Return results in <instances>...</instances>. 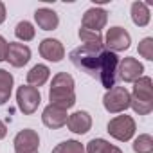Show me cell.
Here are the masks:
<instances>
[{
    "mask_svg": "<svg viewBox=\"0 0 153 153\" xmlns=\"http://www.w3.org/2000/svg\"><path fill=\"white\" fill-rule=\"evenodd\" d=\"M49 97H51V105L59 106L63 110L74 106L76 94H74V79H72V76H68L67 72L56 74L52 78Z\"/></svg>",
    "mask_w": 153,
    "mask_h": 153,
    "instance_id": "obj_1",
    "label": "cell"
},
{
    "mask_svg": "<svg viewBox=\"0 0 153 153\" xmlns=\"http://www.w3.org/2000/svg\"><path fill=\"white\" fill-rule=\"evenodd\" d=\"M130 106L139 114L146 115L153 108V87L149 78H140L135 81L133 87V96L130 97Z\"/></svg>",
    "mask_w": 153,
    "mask_h": 153,
    "instance_id": "obj_2",
    "label": "cell"
},
{
    "mask_svg": "<svg viewBox=\"0 0 153 153\" xmlns=\"http://www.w3.org/2000/svg\"><path fill=\"white\" fill-rule=\"evenodd\" d=\"M101 52L87 49V47H79V49H74L70 52V61L78 68L85 70L87 74H90V76L96 78V76L99 74V54Z\"/></svg>",
    "mask_w": 153,
    "mask_h": 153,
    "instance_id": "obj_3",
    "label": "cell"
},
{
    "mask_svg": "<svg viewBox=\"0 0 153 153\" xmlns=\"http://www.w3.org/2000/svg\"><path fill=\"white\" fill-rule=\"evenodd\" d=\"M117 65H119V58L115 56V52L112 51H103L99 54V79L103 83V87H106L108 90L114 87L115 83V72H117Z\"/></svg>",
    "mask_w": 153,
    "mask_h": 153,
    "instance_id": "obj_4",
    "label": "cell"
},
{
    "mask_svg": "<svg viewBox=\"0 0 153 153\" xmlns=\"http://www.w3.org/2000/svg\"><path fill=\"white\" fill-rule=\"evenodd\" d=\"M103 105L110 114H119L124 112L130 106V92L124 87H112L105 97H103Z\"/></svg>",
    "mask_w": 153,
    "mask_h": 153,
    "instance_id": "obj_5",
    "label": "cell"
},
{
    "mask_svg": "<svg viewBox=\"0 0 153 153\" xmlns=\"http://www.w3.org/2000/svg\"><path fill=\"white\" fill-rule=\"evenodd\" d=\"M108 133L117 140H130L135 133V121L130 115H117L108 123Z\"/></svg>",
    "mask_w": 153,
    "mask_h": 153,
    "instance_id": "obj_6",
    "label": "cell"
},
{
    "mask_svg": "<svg viewBox=\"0 0 153 153\" xmlns=\"http://www.w3.org/2000/svg\"><path fill=\"white\" fill-rule=\"evenodd\" d=\"M16 101H18L20 110H22L24 114L31 115V114L36 112V108H38V105H40L42 97H40L38 88L29 87V85H22V87L18 88V92H16Z\"/></svg>",
    "mask_w": 153,
    "mask_h": 153,
    "instance_id": "obj_7",
    "label": "cell"
},
{
    "mask_svg": "<svg viewBox=\"0 0 153 153\" xmlns=\"http://www.w3.org/2000/svg\"><path fill=\"white\" fill-rule=\"evenodd\" d=\"M40 137L34 130H22L15 137V151L16 153H38Z\"/></svg>",
    "mask_w": 153,
    "mask_h": 153,
    "instance_id": "obj_8",
    "label": "cell"
},
{
    "mask_svg": "<svg viewBox=\"0 0 153 153\" xmlns=\"http://www.w3.org/2000/svg\"><path fill=\"white\" fill-rule=\"evenodd\" d=\"M81 24H83V29L99 33V31L106 25V11L101 9V7H92V9H88V11L85 13Z\"/></svg>",
    "mask_w": 153,
    "mask_h": 153,
    "instance_id": "obj_9",
    "label": "cell"
},
{
    "mask_svg": "<svg viewBox=\"0 0 153 153\" xmlns=\"http://www.w3.org/2000/svg\"><path fill=\"white\" fill-rule=\"evenodd\" d=\"M6 59L13 67H24L31 59V49L24 43H7V54Z\"/></svg>",
    "mask_w": 153,
    "mask_h": 153,
    "instance_id": "obj_10",
    "label": "cell"
},
{
    "mask_svg": "<svg viewBox=\"0 0 153 153\" xmlns=\"http://www.w3.org/2000/svg\"><path fill=\"white\" fill-rule=\"evenodd\" d=\"M42 119H43V124L45 126H49L52 130H58V128H61V126L67 124V119L68 117H67V110H63L59 106H54V105H49L43 110Z\"/></svg>",
    "mask_w": 153,
    "mask_h": 153,
    "instance_id": "obj_11",
    "label": "cell"
},
{
    "mask_svg": "<svg viewBox=\"0 0 153 153\" xmlns=\"http://www.w3.org/2000/svg\"><path fill=\"white\" fill-rule=\"evenodd\" d=\"M144 67L135 59V58H124L121 61V68H119V76H121V79L128 81V83H135L139 78H140V74H142Z\"/></svg>",
    "mask_w": 153,
    "mask_h": 153,
    "instance_id": "obj_12",
    "label": "cell"
},
{
    "mask_svg": "<svg viewBox=\"0 0 153 153\" xmlns=\"http://www.w3.org/2000/svg\"><path fill=\"white\" fill-rule=\"evenodd\" d=\"M130 43H131L130 34L123 27H112L106 34V45L112 49V52L114 51H124L130 47Z\"/></svg>",
    "mask_w": 153,
    "mask_h": 153,
    "instance_id": "obj_13",
    "label": "cell"
},
{
    "mask_svg": "<svg viewBox=\"0 0 153 153\" xmlns=\"http://www.w3.org/2000/svg\"><path fill=\"white\" fill-rule=\"evenodd\" d=\"M40 54L49 61H61L63 56H65V49L58 40L47 38L40 43Z\"/></svg>",
    "mask_w": 153,
    "mask_h": 153,
    "instance_id": "obj_14",
    "label": "cell"
},
{
    "mask_svg": "<svg viewBox=\"0 0 153 153\" xmlns=\"http://www.w3.org/2000/svg\"><path fill=\"white\" fill-rule=\"evenodd\" d=\"M67 126L74 133H87L92 126V119L87 112H76L67 119Z\"/></svg>",
    "mask_w": 153,
    "mask_h": 153,
    "instance_id": "obj_15",
    "label": "cell"
},
{
    "mask_svg": "<svg viewBox=\"0 0 153 153\" xmlns=\"http://www.w3.org/2000/svg\"><path fill=\"white\" fill-rule=\"evenodd\" d=\"M34 20H36L38 27L43 29V31H52V29H56L58 24H59L58 15H56L52 9H47V7L38 9V11L34 13Z\"/></svg>",
    "mask_w": 153,
    "mask_h": 153,
    "instance_id": "obj_16",
    "label": "cell"
},
{
    "mask_svg": "<svg viewBox=\"0 0 153 153\" xmlns=\"http://www.w3.org/2000/svg\"><path fill=\"white\" fill-rule=\"evenodd\" d=\"M49 74H51V70L45 65H34L27 72V83H29V87H34V88L42 87L49 79Z\"/></svg>",
    "mask_w": 153,
    "mask_h": 153,
    "instance_id": "obj_17",
    "label": "cell"
},
{
    "mask_svg": "<svg viewBox=\"0 0 153 153\" xmlns=\"http://www.w3.org/2000/svg\"><path fill=\"white\" fill-rule=\"evenodd\" d=\"M79 38H81V42L85 43L83 47L92 49V51H97V52L103 51V45H105V43H103V38H101L99 33L87 31V29H79Z\"/></svg>",
    "mask_w": 153,
    "mask_h": 153,
    "instance_id": "obj_18",
    "label": "cell"
},
{
    "mask_svg": "<svg viewBox=\"0 0 153 153\" xmlns=\"http://www.w3.org/2000/svg\"><path fill=\"white\" fill-rule=\"evenodd\" d=\"M131 20L139 27L148 25V22H149V9H148V6L144 2H133L131 4Z\"/></svg>",
    "mask_w": 153,
    "mask_h": 153,
    "instance_id": "obj_19",
    "label": "cell"
},
{
    "mask_svg": "<svg viewBox=\"0 0 153 153\" xmlns=\"http://www.w3.org/2000/svg\"><path fill=\"white\" fill-rule=\"evenodd\" d=\"M87 153H123L117 146H112L105 139H92L87 146Z\"/></svg>",
    "mask_w": 153,
    "mask_h": 153,
    "instance_id": "obj_20",
    "label": "cell"
},
{
    "mask_svg": "<svg viewBox=\"0 0 153 153\" xmlns=\"http://www.w3.org/2000/svg\"><path fill=\"white\" fill-rule=\"evenodd\" d=\"M11 88H13V76L7 70L0 68V105L9 101Z\"/></svg>",
    "mask_w": 153,
    "mask_h": 153,
    "instance_id": "obj_21",
    "label": "cell"
},
{
    "mask_svg": "<svg viewBox=\"0 0 153 153\" xmlns=\"http://www.w3.org/2000/svg\"><path fill=\"white\" fill-rule=\"evenodd\" d=\"M52 153H85V148L78 140H65V142L58 144L52 149Z\"/></svg>",
    "mask_w": 153,
    "mask_h": 153,
    "instance_id": "obj_22",
    "label": "cell"
},
{
    "mask_svg": "<svg viewBox=\"0 0 153 153\" xmlns=\"http://www.w3.org/2000/svg\"><path fill=\"white\" fill-rule=\"evenodd\" d=\"M133 149H135V153H151L153 139L149 135H139V139H135V142H133Z\"/></svg>",
    "mask_w": 153,
    "mask_h": 153,
    "instance_id": "obj_23",
    "label": "cell"
},
{
    "mask_svg": "<svg viewBox=\"0 0 153 153\" xmlns=\"http://www.w3.org/2000/svg\"><path fill=\"white\" fill-rule=\"evenodd\" d=\"M15 34H16V38H20V40H24V42H31L33 38H34V29H33V25L29 24V22H20L18 25H16V29H15Z\"/></svg>",
    "mask_w": 153,
    "mask_h": 153,
    "instance_id": "obj_24",
    "label": "cell"
},
{
    "mask_svg": "<svg viewBox=\"0 0 153 153\" xmlns=\"http://www.w3.org/2000/svg\"><path fill=\"white\" fill-rule=\"evenodd\" d=\"M139 54L146 59H153V40L151 38H144L139 43Z\"/></svg>",
    "mask_w": 153,
    "mask_h": 153,
    "instance_id": "obj_25",
    "label": "cell"
},
{
    "mask_svg": "<svg viewBox=\"0 0 153 153\" xmlns=\"http://www.w3.org/2000/svg\"><path fill=\"white\" fill-rule=\"evenodd\" d=\"M6 54H7V42L0 36V61L6 59Z\"/></svg>",
    "mask_w": 153,
    "mask_h": 153,
    "instance_id": "obj_26",
    "label": "cell"
},
{
    "mask_svg": "<svg viewBox=\"0 0 153 153\" xmlns=\"http://www.w3.org/2000/svg\"><path fill=\"white\" fill-rule=\"evenodd\" d=\"M6 20V7H4V4L0 2V24H2Z\"/></svg>",
    "mask_w": 153,
    "mask_h": 153,
    "instance_id": "obj_27",
    "label": "cell"
},
{
    "mask_svg": "<svg viewBox=\"0 0 153 153\" xmlns=\"http://www.w3.org/2000/svg\"><path fill=\"white\" fill-rule=\"evenodd\" d=\"M6 133H7V128H6V124H4L2 121H0V139H4Z\"/></svg>",
    "mask_w": 153,
    "mask_h": 153,
    "instance_id": "obj_28",
    "label": "cell"
}]
</instances>
